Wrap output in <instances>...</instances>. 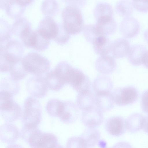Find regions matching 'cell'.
I'll use <instances>...</instances> for the list:
<instances>
[{"label":"cell","instance_id":"obj_41","mask_svg":"<svg viewBox=\"0 0 148 148\" xmlns=\"http://www.w3.org/2000/svg\"><path fill=\"white\" fill-rule=\"evenodd\" d=\"M141 103L142 110L148 115V90L144 91L142 93Z\"/></svg>","mask_w":148,"mask_h":148},{"label":"cell","instance_id":"obj_16","mask_svg":"<svg viewBox=\"0 0 148 148\" xmlns=\"http://www.w3.org/2000/svg\"><path fill=\"white\" fill-rule=\"evenodd\" d=\"M1 1V8H5L7 15L13 18L19 17L26 6L23 0Z\"/></svg>","mask_w":148,"mask_h":148},{"label":"cell","instance_id":"obj_11","mask_svg":"<svg viewBox=\"0 0 148 148\" xmlns=\"http://www.w3.org/2000/svg\"><path fill=\"white\" fill-rule=\"evenodd\" d=\"M59 24L51 17L46 16L40 22L37 30L44 37L50 40L54 39L59 32Z\"/></svg>","mask_w":148,"mask_h":148},{"label":"cell","instance_id":"obj_33","mask_svg":"<svg viewBox=\"0 0 148 148\" xmlns=\"http://www.w3.org/2000/svg\"><path fill=\"white\" fill-rule=\"evenodd\" d=\"M134 8L132 1H121L117 3L116 10L119 14L126 17L130 16L132 14Z\"/></svg>","mask_w":148,"mask_h":148},{"label":"cell","instance_id":"obj_38","mask_svg":"<svg viewBox=\"0 0 148 148\" xmlns=\"http://www.w3.org/2000/svg\"><path fill=\"white\" fill-rule=\"evenodd\" d=\"M66 148H87L80 137L74 136L68 140Z\"/></svg>","mask_w":148,"mask_h":148},{"label":"cell","instance_id":"obj_43","mask_svg":"<svg viewBox=\"0 0 148 148\" xmlns=\"http://www.w3.org/2000/svg\"><path fill=\"white\" fill-rule=\"evenodd\" d=\"M142 64L148 69V50L147 51L144 55L142 59Z\"/></svg>","mask_w":148,"mask_h":148},{"label":"cell","instance_id":"obj_1","mask_svg":"<svg viewBox=\"0 0 148 148\" xmlns=\"http://www.w3.org/2000/svg\"><path fill=\"white\" fill-rule=\"evenodd\" d=\"M23 51L21 43L15 40L0 46V71L10 72L13 66L21 60Z\"/></svg>","mask_w":148,"mask_h":148},{"label":"cell","instance_id":"obj_26","mask_svg":"<svg viewBox=\"0 0 148 148\" xmlns=\"http://www.w3.org/2000/svg\"><path fill=\"white\" fill-rule=\"evenodd\" d=\"M147 50L144 45L134 44L130 47L127 56L129 61L132 65L138 66L142 64L144 54Z\"/></svg>","mask_w":148,"mask_h":148},{"label":"cell","instance_id":"obj_20","mask_svg":"<svg viewBox=\"0 0 148 148\" xmlns=\"http://www.w3.org/2000/svg\"><path fill=\"white\" fill-rule=\"evenodd\" d=\"M113 86L111 78L104 75L97 76L92 84V88L95 94L111 92Z\"/></svg>","mask_w":148,"mask_h":148},{"label":"cell","instance_id":"obj_36","mask_svg":"<svg viewBox=\"0 0 148 148\" xmlns=\"http://www.w3.org/2000/svg\"><path fill=\"white\" fill-rule=\"evenodd\" d=\"M41 10L42 12L47 16L51 17L57 12L58 10V5L55 1H44L41 5Z\"/></svg>","mask_w":148,"mask_h":148},{"label":"cell","instance_id":"obj_6","mask_svg":"<svg viewBox=\"0 0 148 148\" xmlns=\"http://www.w3.org/2000/svg\"><path fill=\"white\" fill-rule=\"evenodd\" d=\"M111 94L114 103L120 106L135 103L139 97L138 90L131 86L116 88L111 92Z\"/></svg>","mask_w":148,"mask_h":148},{"label":"cell","instance_id":"obj_13","mask_svg":"<svg viewBox=\"0 0 148 148\" xmlns=\"http://www.w3.org/2000/svg\"><path fill=\"white\" fill-rule=\"evenodd\" d=\"M105 127L108 134L115 136L122 135L127 130L126 120L119 116H113L108 118L106 121Z\"/></svg>","mask_w":148,"mask_h":148},{"label":"cell","instance_id":"obj_39","mask_svg":"<svg viewBox=\"0 0 148 148\" xmlns=\"http://www.w3.org/2000/svg\"><path fill=\"white\" fill-rule=\"evenodd\" d=\"M59 32L57 36L53 40L58 44H64L69 40L70 34L65 30L62 24L59 23Z\"/></svg>","mask_w":148,"mask_h":148},{"label":"cell","instance_id":"obj_42","mask_svg":"<svg viewBox=\"0 0 148 148\" xmlns=\"http://www.w3.org/2000/svg\"><path fill=\"white\" fill-rule=\"evenodd\" d=\"M112 148H133L128 143L121 141L116 143Z\"/></svg>","mask_w":148,"mask_h":148},{"label":"cell","instance_id":"obj_30","mask_svg":"<svg viewBox=\"0 0 148 148\" xmlns=\"http://www.w3.org/2000/svg\"><path fill=\"white\" fill-rule=\"evenodd\" d=\"M73 68L68 62L62 61L58 63L53 70L59 78L66 84H68L69 74Z\"/></svg>","mask_w":148,"mask_h":148},{"label":"cell","instance_id":"obj_4","mask_svg":"<svg viewBox=\"0 0 148 148\" xmlns=\"http://www.w3.org/2000/svg\"><path fill=\"white\" fill-rule=\"evenodd\" d=\"M22 65L27 73L37 76H42L50 68L49 60L38 53L30 52L21 60Z\"/></svg>","mask_w":148,"mask_h":148},{"label":"cell","instance_id":"obj_27","mask_svg":"<svg viewBox=\"0 0 148 148\" xmlns=\"http://www.w3.org/2000/svg\"><path fill=\"white\" fill-rule=\"evenodd\" d=\"M87 148H92L98 143L101 137L100 132L95 128L87 127L81 136Z\"/></svg>","mask_w":148,"mask_h":148},{"label":"cell","instance_id":"obj_37","mask_svg":"<svg viewBox=\"0 0 148 148\" xmlns=\"http://www.w3.org/2000/svg\"><path fill=\"white\" fill-rule=\"evenodd\" d=\"M0 45H4L10 40L11 28L3 19H0Z\"/></svg>","mask_w":148,"mask_h":148},{"label":"cell","instance_id":"obj_19","mask_svg":"<svg viewBox=\"0 0 148 148\" xmlns=\"http://www.w3.org/2000/svg\"><path fill=\"white\" fill-rule=\"evenodd\" d=\"M116 63L114 58L108 55L101 56L95 63L96 69L103 75L113 73L116 68Z\"/></svg>","mask_w":148,"mask_h":148},{"label":"cell","instance_id":"obj_8","mask_svg":"<svg viewBox=\"0 0 148 148\" xmlns=\"http://www.w3.org/2000/svg\"><path fill=\"white\" fill-rule=\"evenodd\" d=\"M67 84L78 93L90 90L91 86L88 77L81 70L74 68L69 74Z\"/></svg>","mask_w":148,"mask_h":148},{"label":"cell","instance_id":"obj_47","mask_svg":"<svg viewBox=\"0 0 148 148\" xmlns=\"http://www.w3.org/2000/svg\"><path fill=\"white\" fill-rule=\"evenodd\" d=\"M52 148H64L62 146L58 144Z\"/></svg>","mask_w":148,"mask_h":148},{"label":"cell","instance_id":"obj_35","mask_svg":"<svg viewBox=\"0 0 148 148\" xmlns=\"http://www.w3.org/2000/svg\"><path fill=\"white\" fill-rule=\"evenodd\" d=\"M113 11L111 6L105 3H100L95 9V16L97 19L100 17L108 16H113Z\"/></svg>","mask_w":148,"mask_h":148},{"label":"cell","instance_id":"obj_32","mask_svg":"<svg viewBox=\"0 0 148 148\" xmlns=\"http://www.w3.org/2000/svg\"><path fill=\"white\" fill-rule=\"evenodd\" d=\"M45 79L48 88L53 91H59L65 85L58 78L53 70L47 73Z\"/></svg>","mask_w":148,"mask_h":148},{"label":"cell","instance_id":"obj_12","mask_svg":"<svg viewBox=\"0 0 148 148\" xmlns=\"http://www.w3.org/2000/svg\"><path fill=\"white\" fill-rule=\"evenodd\" d=\"M81 120L87 127L96 128L103 123L104 117L102 112L94 107L82 111Z\"/></svg>","mask_w":148,"mask_h":148},{"label":"cell","instance_id":"obj_10","mask_svg":"<svg viewBox=\"0 0 148 148\" xmlns=\"http://www.w3.org/2000/svg\"><path fill=\"white\" fill-rule=\"evenodd\" d=\"M49 40L42 36L37 29L32 30L22 39V41L26 47L41 51L48 48Z\"/></svg>","mask_w":148,"mask_h":148},{"label":"cell","instance_id":"obj_21","mask_svg":"<svg viewBox=\"0 0 148 148\" xmlns=\"http://www.w3.org/2000/svg\"><path fill=\"white\" fill-rule=\"evenodd\" d=\"M76 102L78 108L82 111L88 110L94 107L95 96L90 90L79 92Z\"/></svg>","mask_w":148,"mask_h":148},{"label":"cell","instance_id":"obj_40","mask_svg":"<svg viewBox=\"0 0 148 148\" xmlns=\"http://www.w3.org/2000/svg\"><path fill=\"white\" fill-rule=\"evenodd\" d=\"M134 8L138 11L146 12H148V0L132 1Z\"/></svg>","mask_w":148,"mask_h":148},{"label":"cell","instance_id":"obj_22","mask_svg":"<svg viewBox=\"0 0 148 148\" xmlns=\"http://www.w3.org/2000/svg\"><path fill=\"white\" fill-rule=\"evenodd\" d=\"M146 116L138 113H134L126 120L127 130L130 132L134 133L143 129Z\"/></svg>","mask_w":148,"mask_h":148},{"label":"cell","instance_id":"obj_28","mask_svg":"<svg viewBox=\"0 0 148 148\" xmlns=\"http://www.w3.org/2000/svg\"><path fill=\"white\" fill-rule=\"evenodd\" d=\"M11 28L12 32L20 38L32 30L29 21L27 18L23 17L17 18Z\"/></svg>","mask_w":148,"mask_h":148},{"label":"cell","instance_id":"obj_2","mask_svg":"<svg viewBox=\"0 0 148 148\" xmlns=\"http://www.w3.org/2000/svg\"><path fill=\"white\" fill-rule=\"evenodd\" d=\"M62 16L64 28L70 34L80 32L84 28V20L82 12L75 5H69L62 11Z\"/></svg>","mask_w":148,"mask_h":148},{"label":"cell","instance_id":"obj_29","mask_svg":"<svg viewBox=\"0 0 148 148\" xmlns=\"http://www.w3.org/2000/svg\"><path fill=\"white\" fill-rule=\"evenodd\" d=\"M64 106V101L57 99H52L47 102L46 109L51 116L59 117L63 112Z\"/></svg>","mask_w":148,"mask_h":148},{"label":"cell","instance_id":"obj_3","mask_svg":"<svg viewBox=\"0 0 148 148\" xmlns=\"http://www.w3.org/2000/svg\"><path fill=\"white\" fill-rule=\"evenodd\" d=\"M42 109L39 102L36 98L29 97L25 100L21 120L23 126L36 127L42 119Z\"/></svg>","mask_w":148,"mask_h":148},{"label":"cell","instance_id":"obj_44","mask_svg":"<svg viewBox=\"0 0 148 148\" xmlns=\"http://www.w3.org/2000/svg\"><path fill=\"white\" fill-rule=\"evenodd\" d=\"M143 129L148 134V116H146L145 121Z\"/></svg>","mask_w":148,"mask_h":148},{"label":"cell","instance_id":"obj_34","mask_svg":"<svg viewBox=\"0 0 148 148\" xmlns=\"http://www.w3.org/2000/svg\"><path fill=\"white\" fill-rule=\"evenodd\" d=\"M21 60L13 66L10 72V77L17 82L23 79L27 76L28 73L22 65Z\"/></svg>","mask_w":148,"mask_h":148},{"label":"cell","instance_id":"obj_15","mask_svg":"<svg viewBox=\"0 0 148 148\" xmlns=\"http://www.w3.org/2000/svg\"><path fill=\"white\" fill-rule=\"evenodd\" d=\"M20 136V132L15 125L10 123L1 126L0 138L3 143L12 144L17 140Z\"/></svg>","mask_w":148,"mask_h":148},{"label":"cell","instance_id":"obj_45","mask_svg":"<svg viewBox=\"0 0 148 148\" xmlns=\"http://www.w3.org/2000/svg\"><path fill=\"white\" fill-rule=\"evenodd\" d=\"M6 148H23L20 145L16 144H12L9 145Z\"/></svg>","mask_w":148,"mask_h":148},{"label":"cell","instance_id":"obj_17","mask_svg":"<svg viewBox=\"0 0 148 148\" xmlns=\"http://www.w3.org/2000/svg\"><path fill=\"white\" fill-rule=\"evenodd\" d=\"M94 26L99 35L106 36L114 32L117 28L116 23L113 17H104L97 20V23Z\"/></svg>","mask_w":148,"mask_h":148},{"label":"cell","instance_id":"obj_31","mask_svg":"<svg viewBox=\"0 0 148 148\" xmlns=\"http://www.w3.org/2000/svg\"><path fill=\"white\" fill-rule=\"evenodd\" d=\"M0 89V91L7 92L14 96L18 93L20 86L18 82L14 80L11 77H7L1 80Z\"/></svg>","mask_w":148,"mask_h":148},{"label":"cell","instance_id":"obj_46","mask_svg":"<svg viewBox=\"0 0 148 148\" xmlns=\"http://www.w3.org/2000/svg\"><path fill=\"white\" fill-rule=\"evenodd\" d=\"M144 37L146 41L148 43V29L144 33Z\"/></svg>","mask_w":148,"mask_h":148},{"label":"cell","instance_id":"obj_14","mask_svg":"<svg viewBox=\"0 0 148 148\" xmlns=\"http://www.w3.org/2000/svg\"><path fill=\"white\" fill-rule=\"evenodd\" d=\"M119 29L121 33L125 37L132 38L136 36L138 34L140 29V25L137 19L129 16L125 17L122 21Z\"/></svg>","mask_w":148,"mask_h":148},{"label":"cell","instance_id":"obj_7","mask_svg":"<svg viewBox=\"0 0 148 148\" xmlns=\"http://www.w3.org/2000/svg\"><path fill=\"white\" fill-rule=\"evenodd\" d=\"M27 143L31 148H52L58 144V140L53 134L44 132L38 128L30 136Z\"/></svg>","mask_w":148,"mask_h":148},{"label":"cell","instance_id":"obj_23","mask_svg":"<svg viewBox=\"0 0 148 148\" xmlns=\"http://www.w3.org/2000/svg\"><path fill=\"white\" fill-rule=\"evenodd\" d=\"M130 47V42L127 39L120 38L112 42L111 51L114 57L121 58L127 56Z\"/></svg>","mask_w":148,"mask_h":148},{"label":"cell","instance_id":"obj_24","mask_svg":"<svg viewBox=\"0 0 148 148\" xmlns=\"http://www.w3.org/2000/svg\"><path fill=\"white\" fill-rule=\"evenodd\" d=\"M114 103L111 92L95 94V105L102 112L111 110L114 107Z\"/></svg>","mask_w":148,"mask_h":148},{"label":"cell","instance_id":"obj_18","mask_svg":"<svg viewBox=\"0 0 148 148\" xmlns=\"http://www.w3.org/2000/svg\"><path fill=\"white\" fill-rule=\"evenodd\" d=\"M64 106L63 112L59 117L63 123L71 124L77 119L79 115V110L77 106L73 102L64 101Z\"/></svg>","mask_w":148,"mask_h":148},{"label":"cell","instance_id":"obj_25","mask_svg":"<svg viewBox=\"0 0 148 148\" xmlns=\"http://www.w3.org/2000/svg\"><path fill=\"white\" fill-rule=\"evenodd\" d=\"M92 43L94 51L100 56L107 55L111 51L112 42L106 36L102 35L97 36Z\"/></svg>","mask_w":148,"mask_h":148},{"label":"cell","instance_id":"obj_9","mask_svg":"<svg viewBox=\"0 0 148 148\" xmlns=\"http://www.w3.org/2000/svg\"><path fill=\"white\" fill-rule=\"evenodd\" d=\"M26 87L31 95L38 98L44 97L48 91L45 78L42 76H35L30 78L27 82Z\"/></svg>","mask_w":148,"mask_h":148},{"label":"cell","instance_id":"obj_5","mask_svg":"<svg viewBox=\"0 0 148 148\" xmlns=\"http://www.w3.org/2000/svg\"><path fill=\"white\" fill-rule=\"evenodd\" d=\"M13 95L7 92H0V112L3 119L7 123L12 122L21 116L20 106L13 99Z\"/></svg>","mask_w":148,"mask_h":148}]
</instances>
